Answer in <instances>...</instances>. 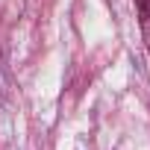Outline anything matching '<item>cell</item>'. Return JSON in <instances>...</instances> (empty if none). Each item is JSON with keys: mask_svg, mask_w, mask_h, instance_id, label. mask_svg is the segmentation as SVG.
I'll return each mask as SVG.
<instances>
[{"mask_svg": "<svg viewBox=\"0 0 150 150\" xmlns=\"http://www.w3.org/2000/svg\"><path fill=\"white\" fill-rule=\"evenodd\" d=\"M138 6V24H141V35H144V44L150 50V0H135Z\"/></svg>", "mask_w": 150, "mask_h": 150, "instance_id": "cell-1", "label": "cell"}]
</instances>
